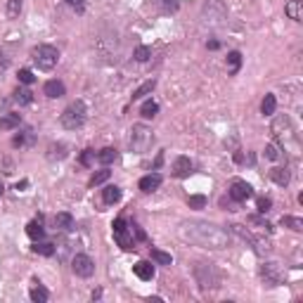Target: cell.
<instances>
[{
	"label": "cell",
	"instance_id": "30bf717a",
	"mask_svg": "<svg viewBox=\"0 0 303 303\" xmlns=\"http://www.w3.org/2000/svg\"><path fill=\"white\" fill-rule=\"evenodd\" d=\"M72 270L76 277L88 280V277H92V272H95V260L90 258V256H86V254H76L72 258Z\"/></svg>",
	"mask_w": 303,
	"mask_h": 303
},
{
	"label": "cell",
	"instance_id": "484cf974",
	"mask_svg": "<svg viewBox=\"0 0 303 303\" xmlns=\"http://www.w3.org/2000/svg\"><path fill=\"white\" fill-rule=\"evenodd\" d=\"M275 109H277V100H275V95L270 92V95H266L263 102H260V112H263V116H272Z\"/></svg>",
	"mask_w": 303,
	"mask_h": 303
},
{
	"label": "cell",
	"instance_id": "f546056e",
	"mask_svg": "<svg viewBox=\"0 0 303 303\" xmlns=\"http://www.w3.org/2000/svg\"><path fill=\"white\" fill-rule=\"evenodd\" d=\"M154 88H156V80H154V78L144 80L142 86H140V88H138V90H135V92H133V100H142L144 95H150V92H152V90H154Z\"/></svg>",
	"mask_w": 303,
	"mask_h": 303
},
{
	"label": "cell",
	"instance_id": "83f0119b",
	"mask_svg": "<svg viewBox=\"0 0 303 303\" xmlns=\"http://www.w3.org/2000/svg\"><path fill=\"white\" fill-rule=\"evenodd\" d=\"M280 223L284 225V228H289V230H294V232H303V220L301 218H296V216H282Z\"/></svg>",
	"mask_w": 303,
	"mask_h": 303
},
{
	"label": "cell",
	"instance_id": "74e56055",
	"mask_svg": "<svg viewBox=\"0 0 303 303\" xmlns=\"http://www.w3.org/2000/svg\"><path fill=\"white\" fill-rule=\"evenodd\" d=\"M152 57V50L147 48V45H140V48H135V60L138 62H147Z\"/></svg>",
	"mask_w": 303,
	"mask_h": 303
},
{
	"label": "cell",
	"instance_id": "4dcf8cb0",
	"mask_svg": "<svg viewBox=\"0 0 303 303\" xmlns=\"http://www.w3.org/2000/svg\"><path fill=\"white\" fill-rule=\"evenodd\" d=\"M156 5L164 14H173L180 10V0H156Z\"/></svg>",
	"mask_w": 303,
	"mask_h": 303
},
{
	"label": "cell",
	"instance_id": "f35d334b",
	"mask_svg": "<svg viewBox=\"0 0 303 303\" xmlns=\"http://www.w3.org/2000/svg\"><path fill=\"white\" fill-rule=\"evenodd\" d=\"M256 208H258L260 214H268V211L272 208V199H270V196H258V202H256Z\"/></svg>",
	"mask_w": 303,
	"mask_h": 303
},
{
	"label": "cell",
	"instance_id": "5bb4252c",
	"mask_svg": "<svg viewBox=\"0 0 303 303\" xmlns=\"http://www.w3.org/2000/svg\"><path fill=\"white\" fill-rule=\"evenodd\" d=\"M190 173H192V161L188 156H178L173 161V176L176 178H188Z\"/></svg>",
	"mask_w": 303,
	"mask_h": 303
},
{
	"label": "cell",
	"instance_id": "4fadbf2b",
	"mask_svg": "<svg viewBox=\"0 0 303 303\" xmlns=\"http://www.w3.org/2000/svg\"><path fill=\"white\" fill-rule=\"evenodd\" d=\"M161 182H164V178H161L159 173H150V176L140 178V190H142L144 194H150V192L161 188Z\"/></svg>",
	"mask_w": 303,
	"mask_h": 303
},
{
	"label": "cell",
	"instance_id": "d6986e66",
	"mask_svg": "<svg viewBox=\"0 0 303 303\" xmlns=\"http://www.w3.org/2000/svg\"><path fill=\"white\" fill-rule=\"evenodd\" d=\"M69 147H66V144L64 142H57V144H50V147H48V159L50 161H60V159H64V156H66V154H69Z\"/></svg>",
	"mask_w": 303,
	"mask_h": 303
},
{
	"label": "cell",
	"instance_id": "8fae6325",
	"mask_svg": "<svg viewBox=\"0 0 303 303\" xmlns=\"http://www.w3.org/2000/svg\"><path fill=\"white\" fill-rule=\"evenodd\" d=\"M228 228H230L232 234H237L242 242H246V244H249V246L256 251V254H263V244H260V240H258V237H254V234H251L246 228H242L240 223H232V225H228Z\"/></svg>",
	"mask_w": 303,
	"mask_h": 303
},
{
	"label": "cell",
	"instance_id": "9a60e30c",
	"mask_svg": "<svg viewBox=\"0 0 303 303\" xmlns=\"http://www.w3.org/2000/svg\"><path fill=\"white\" fill-rule=\"evenodd\" d=\"M43 92H45V95H48L50 100H60V98H64L66 88H64L62 80H48V83L43 86Z\"/></svg>",
	"mask_w": 303,
	"mask_h": 303
},
{
	"label": "cell",
	"instance_id": "c3c4849f",
	"mask_svg": "<svg viewBox=\"0 0 303 303\" xmlns=\"http://www.w3.org/2000/svg\"><path fill=\"white\" fill-rule=\"evenodd\" d=\"M28 185V180H22V182H17V190H24Z\"/></svg>",
	"mask_w": 303,
	"mask_h": 303
},
{
	"label": "cell",
	"instance_id": "277c9868",
	"mask_svg": "<svg viewBox=\"0 0 303 303\" xmlns=\"http://www.w3.org/2000/svg\"><path fill=\"white\" fill-rule=\"evenodd\" d=\"M60 124H62V128H66V130H78L80 126L86 124V104H83L80 100L72 102V104L60 114Z\"/></svg>",
	"mask_w": 303,
	"mask_h": 303
},
{
	"label": "cell",
	"instance_id": "5b68a950",
	"mask_svg": "<svg viewBox=\"0 0 303 303\" xmlns=\"http://www.w3.org/2000/svg\"><path fill=\"white\" fill-rule=\"evenodd\" d=\"M31 57H34V64L40 72H52L54 66H57V62H60V52L52 45H36Z\"/></svg>",
	"mask_w": 303,
	"mask_h": 303
},
{
	"label": "cell",
	"instance_id": "6da1fadb",
	"mask_svg": "<svg viewBox=\"0 0 303 303\" xmlns=\"http://www.w3.org/2000/svg\"><path fill=\"white\" fill-rule=\"evenodd\" d=\"M180 237L194 246L202 249H211V251H220L230 244V234L228 230L218 228L214 223H206V220H185L180 223Z\"/></svg>",
	"mask_w": 303,
	"mask_h": 303
},
{
	"label": "cell",
	"instance_id": "2e32d148",
	"mask_svg": "<svg viewBox=\"0 0 303 303\" xmlns=\"http://www.w3.org/2000/svg\"><path fill=\"white\" fill-rule=\"evenodd\" d=\"M133 272L140 277V280L150 282L152 277H154V266H152L150 260H138V263L133 266Z\"/></svg>",
	"mask_w": 303,
	"mask_h": 303
},
{
	"label": "cell",
	"instance_id": "1f68e13d",
	"mask_svg": "<svg viewBox=\"0 0 303 303\" xmlns=\"http://www.w3.org/2000/svg\"><path fill=\"white\" fill-rule=\"evenodd\" d=\"M48 298H50V294H48V289H45V286H40V284L36 282V286L31 289V301H36V303H45Z\"/></svg>",
	"mask_w": 303,
	"mask_h": 303
},
{
	"label": "cell",
	"instance_id": "d590c367",
	"mask_svg": "<svg viewBox=\"0 0 303 303\" xmlns=\"http://www.w3.org/2000/svg\"><path fill=\"white\" fill-rule=\"evenodd\" d=\"M109 176H112L109 170H98V173L90 178V188H95V185H102V182H107Z\"/></svg>",
	"mask_w": 303,
	"mask_h": 303
},
{
	"label": "cell",
	"instance_id": "7bdbcfd3",
	"mask_svg": "<svg viewBox=\"0 0 303 303\" xmlns=\"http://www.w3.org/2000/svg\"><path fill=\"white\" fill-rule=\"evenodd\" d=\"M66 5H69V8H74L78 14H83V12H86V0H66Z\"/></svg>",
	"mask_w": 303,
	"mask_h": 303
},
{
	"label": "cell",
	"instance_id": "b9f144b4",
	"mask_svg": "<svg viewBox=\"0 0 303 303\" xmlns=\"http://www.w3.org/2000/svg\"><path fill=\"white\" fill-rule=\"evenodd\" d=\"M266 159H270V161H275V159H280V147L277 144H266Z\"/></svg>",
	"mask_w": 303,
	"mask_h": 303
},
{
	"label": "cell",
	"instance_id": "f1b7e54d",
	"mask_svg": "<svg viewBox=\"0 0 303 303\" xmlns=\"http://www.w3.org/2000/svg\"><path fill=\"white\" fill-rule=\"evenodd\" d=\"M14 102L22 104V107H24V104H31V102H34V92L26 88H17L14 90Z\"/></svg>",
	"mask_w": 303,
	"mask_h": 303
},
{
	"label": "cell",
	"instance_id": "ee69618b",
	"mask_svg": "<svg viewBox=\"0 0 303 303\" xmlns=\"http://www.w3.org/2000/svg\"><path fill=\"white\" fill-rule=\"evenodd\" d=\"M95 156H98V154H95V152H92V150H86V152H83V154H80V164H83V166H90Z\"/></svg>",
	"mask_w": 303,
	"mask_h": 303
},
{
	"label": "cell",
	"instance_id": "4316f807",
	"mask_svg": "<svg viewBox=\"0 0 303 303\" xmlns=\"http://www.w3.org/2000/svg\"><path fill=\"white\" fill-rule=\"evenodd\" d=\"M240 66H242V52H237V50H234V52L228 54V74H230V76H234V74L240 72Z\"/></svg>",
	"mask_w": 303,
	"mask_h": 303
},
{
	"label": "cell",
	"instance_id": "44dd1931",
	"mask_svg": "<svg viewBox=\"0 0 303 303\" xmlns=\"http://www.w3.org/2000/svg\"><path fill=\"white\" fill-rule=\"evenodd\" d=\"M22 10H24V0H8L5 14H8V19H19Z\"/></svg>",
	"mask_w": 303,
	"mask_h": 303
},
{
	"label": "cell",
	"instance_id": "8992f818",
	"mask_svg": "<svg viewBox=\"0 0 303 303\" xmlns=\"http://www.w3.org/2000/svg\"><path fill=\"white\" fill-rule=\"evenodd\" d=\"M194 277L202 289H218L220 286V272L216 270L211 263H196L194 266Z\"/></svg>",
	"mask_w": 303,
	"mask_h": 303
},
{
	"label": "cell",
	"instance_id": "bcb514c9",
	"mask_svg": "<svg viewBox=\"0 0 303 303\" xmlns=\"http://www.w3.org/2000/svg\"><path fill=\"white\" fill-rule=\"evenodd\" d=\"M8 66H10V60L5 57V52H0V72H5Z\"/></svg>",
	"mask_w": 303,
	"mask_h": 303
},
{
	"label": "cell",
	"instance_id": "f6af8a7d",
	"mask_svg": "<svg viewBox=\"0 0 303 303\" xmlns=\"http://www.w3.org/2000/svg\"><path fill=\"white\" fill-rule=\"evenodd\" d=\"M130 232H135V237H138V240H140V242H144V240H147V234H144V232H142V228H140V225H130Z\"/></svg>",
	"mask_w": 303,
	"mask_h": 303
},
{
	"label": "cell",
	"instance_id": "836d02e7",
	"mask_svg": "<svg viewBox=\"0 0 303 303\" xmlns=\"http://www.w3.org/2000/svg\"><path fill=\"white\" fill-rule=\"evenodd\" d=\"M34 254H40V256H52V254H54V244H48V242L38 240L36 244H34Z\"/></svg>",
	"mask_w": 303,
	"mask_h": 303
},
{
	"label": "cell",
	"instance_id": "cb8c5ba5",
	"mask_svg": "<svg viewBox=\"0 0 303 303\" xmlns=\"http://www.w3.org/2000/svg\"><path fill=\"white\" fill-rule=\"evenodd\" d=\"M116 156H118V154H116L114 147H104V150L98 152V156H95V159H98L102 166H109V164H114V161H116Z\"/></svg>",
	"mask_w": 303,
	"mask_h": 303
},
{
	"label": "cell",
	"instance_id": "681fc988",
	"mask_svg": "<svg viewBox=\"0 0 303 303\" xmlns=\"http://www.w3.org/2000/svg\"><path fill=\"white\" fill-rule=\"evenodd\" d=\"M2 192H5V188H2V182H0V196H2Z\"/></svg>",
	"mask_w": 303,
	"mask_h": 303
},
{
	"label": "cell",
	"instance_id": "7402d4cb",
	"mask_svg": "<svg viewBox=\"0 0 303 303\" xmlns=\"http://www.w3.org/2000/svg\"><path fill=\"white\" fill-rule=\"evenodd\" d=\"M26 234H28V237H31L34 242L43 240V237H45V230H43V225H40V218H38V220H31V223L26 225Z\"/></svg>",
	"mask_w": 303,
	"mask_h": 303
},
{
	"label": "cell",
	"instance_id": "52a82bcc",
	"mask_svg": "<svg viewBox=\"0 0 303 303\" xmlns=\"http://www.w3.org/2000/svg\"><path fill=\"white\" fill-rule=\"evenodd\" d=\"M112 228H114V240H116V244H118V246H121L124 251H133V249H135L133 232H130V228H128V223H126L124 218H116Z\"/></svg>",
	"mask_w": 303,
	"mask_h": 303
},
{
	"label": "cell",
	"instance_id": "7c38bea8",
	"mask_svg": "<svg viewBox=\"0 0 303 303\" xmlns=\"http://www.w3.org/2000/svg\"><path fill=\"white\" fill-rule=\"evenodd\" d=\"M249 196H254V190H251L249 182H244V180H234V182L230 185V199H234L237 204L246 202Z\"/></svg>",
	"mask_w": 303,
	"mask_h": 303
},
{
	"label": "cell",
	"instance_id": "8d00e7d4",
	"mask_svg": "<svg viewBox=\"0 0 303 303\" xmlns=\"http://www.w3.org/2000/svg\"><path fill=\"white\" fill-rule=\"evenodd\" d=\"M188 206H190V208H204V206H206V196L204 194H192L188 199Z\"/></svg>",
	"mask_w": 303,
	"mask_h": 303
},
{
	"label": "cell",
	"instance_id": "ba28073f",
	"mask_svg": "<svg viewBox=\"0 0 303 303\" xmlns=\"http://www.w3.org/2000/svg\"><path fill=\"white\" fill-rule=\"evenodd\" d=\"M260 277H263V282H266L268 286H277V284L284 282V270H282L280 263L270 260V263H263V266H260Z\"/></svg>",
	"mask_w": 303,
	"mask_h": 303
},
{
	"label": "cell",
	"instance_id": "9c48e42d",
	"mask_svg": "<svg viewBox=\"0 0 303 303\" xmlns=\"http://www.w3.org/2000/svg\"><path fill=\"white\" fill-rule=\"evenodd\" d=\"M204 19L208 24H220L225 17H228V10H225V2L223 0H206L204 5Z\"/></svg>",
	"mask_w": 303,
	"mask_h": 303
},
{
	"label": "cell",
	"instance_id": "d4e9b609",
	"mask_svg": "<svg viewBox=\"0 0 303 303\" xmlns=\"http://www.w3.org/2000/svg\"><path fill=\"white\" fill-rule=\"evenodd\" d=\"M102 199H104V204H116L121 199V188H116V185L104 188L102 190Z\"/></svg>",
	"mask_w": 303,
	"mask_h": 303
},
{
	"label": "cell",
	"instance_id": "ffe728a7",
	"mask_svg": "<svg viewBox=\"0 0 303 303\" xmlns=\"http://www.w3.org/2000/svg\"><path fill=\"white\" fill-rule=\"evenodd\" d=\"M284 12H286V17H289V19H294V22H301V19H303L301 0H289V2H286V8H284Z\"/></svg>",
	"mask_w": 303,
	"mask_h": 303
},
{
	"label": "cell",
	"instance_id": "603a6c76",
	"mask_svg": "<svg viewBox=\"0 0 303 303\" xmlns=\"http://www.w3.org/2000/svg\"><path fill=\"white\" fill-rule=\"evenodd\" d=\"M19 124H22V116H19V114L0 116V130H12V128H17Z\"/></svg>",
	"mask_w": 303,
	"mask_h": 303
},
{
	"label": "cell",
	"instance_id": "d6a6232c",
	"mask_svg": "<svg viewBox=\"0 0 303 303\" xmlns=\"http://www.w3.org/2000/svg\"><path fill=\"white\" fill-rule=\"evenodd\" d=\"M152 258L156 260L159 266H173L170 254H166V251H161V249H152Z\"/></svg>",
	"mask_w": 303,
	"mask_h": 303
},
{
	"label": "cell",
	"instance_id": "7a4b0ae2",
	"mask_svg": "<svg viewBox=\"0 0 303 303\" xmlns=\"http://www.w3.org/2000/svg\"><path fill=\"white\" fill-rule=\"evenodd\" d=\"M270 133L277 140V144L282 147L284 152H289L292 156H298L301 154V142H298V135H296V128L292 124V118L286 114L277 116L272 126H270Z\"/></svg>",
	"mask_w": 303,
	"mask_h": 303
},
{
	"label": "cell",
	"instance_id": "e0dca14e",
	"mask_svg": "<svg viewBox=\"0 0 303 303\" xmlns=\"http://www.w3.org/2000/svg\"><path fill=\"white\" fill-rule=\"evenodd\" d=\"M270 180L275 182V185H280V188H286L289 185V180H292V176H289V170L286 168H280V166H275V168H270Z\"/></svg>",
	"mask_w": 303,
	"mask_h": 303
},
{
	"label": "cell",
	"instance_id": "e575fe53",
	"mask_svg": "<svg viewBox=\"0 0 303 303\" xmlns=\"http://www.w3.org/2000/svg\"><path fill=\"white\" fill-rule=\"evenodd\" d=\"M156 112H159V104H156V102H152V100H147V102L142 104V109H140V114H142L144 118H154Z\"/></svg>",
	"mask_w": 303,
	"mask_h": 303
},
{
	"label": "cell",
	"instance_id": "7dc6e473",
	"mask_svg": "<svg viewBox=\"0 0 303 303\" xmlns=\"http://www.w3.org/2000/svg\"><path fill=\"white\" fill-rule=\"evenodd\" d=\"M208 48H211V50H218V48H220V43H218V40H211V43H208Z\"/></svg>",
	"mask_w": 303,
	"mask_h": 303
},
{
	"label": "cell",
	"instance_id": "3957f363",
	"mask_svg": "<svg viewBox=\"0 0 303 303\" xmlns=\"http://www.w3.org/2000/svg\"><path fill=\"white\" fill-rule=\"evenodd\" d=\"M128 144H130L133 152L144 154V152L154 144V133H152V128L144 124H135L133 128H130V135H128Z\"/></svg>",
	"mask_w": 303,
	"mask_h": 303
},
{
	"label": "cell",
	"instance_id": "60d3db41",
	"mask_svg": "<svg viewBox=\"0 0 303 303\" xmlns=\"http://www.w3.org/2000/svg\"><path fill=\"white\" fill-rule=\"evenodd\" d=\"M17 76H19V83H24V86H31V83L36 80V76L28 72V69H22V72L17 74Z\"/></svg>",
	"mask_w": 303,
	"mask_h": 303
},
{
	"label": "cell",
	"instance_id": "ab89813d",
	"mask_svg": "<svg viewBox=\"0 0 303 303\" xmlns=\"http://www.w3.org/2000/svg\"><path fill=\"white\" fill-rule=\"evenodd\" d=\"M249 223L258 225V228H263V230H266V232H272V225L268 223L266 218H260V216H249Z\"/></svg>",
	"mask_w": 303,
	"mask_h": 303
},
{
	"label": "cell",
	"instance_id": "ac0fdd59",
	"mask_svg": "<svg viewBox=\"0 0 303 303\" xmlns=\"http://www.w3.org/2000/svg\"><path fill=\"white\" fill-rule=\"evenodd\" d=\"M52 223H54V228H57V230L66 232V230H72V228H74V218H72V214H66V211H64V214L54 216Z\"/></svg>",
	"mask_w": 303,
	"mask_h": 303
}]
</instances>
